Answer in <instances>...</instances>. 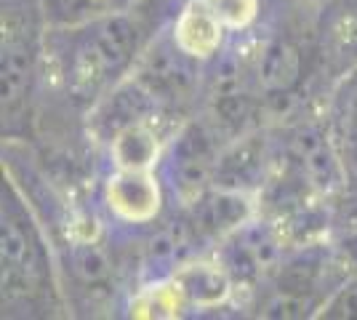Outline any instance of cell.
<instances>
[{
	"label": "cell",
	"instance_id": "cell-1",
	"mask_svg": "<svg viewBox=\"0 0 357 320\" xmlns=\"http://www.w3.org/2000/svg\"><path fill=\"white\" fill-rule=\"evenodd\" d=\"M3 318L45 320L73 315L61 283L56 248L19 184L3 174L0 190Z\"/></svg>",
	"mask_w": 357,
	"mask_h": 320
},
{
	"label": "cell",
	"instance_id": "cell-2",
	"mask_svg": "<svg viewBox=\"0 0 357 320\" xmlns=\"http://www.w3.org/2000/svg\"><path fill=\"white\" fill-rule=\"evenodd\" d=\"M48 24L51 22L45 16L43 0H3V142H38V107L43 93Z\"/></svg>",
	"mask_w": 357,
	"mask_h": 320
},
{
	"label": "cell",
	"instance_id": "cell-3",
	"mask_svg": "<svg viewBox=\"0 0 357 320\" xmlns=\"http://www.w3.org/2000/svg\"><path fill=\"white\" fill-rule=\"evenodd\" d=\"M131 75L147 89L176 123L200 112L206 99V61L184 51L171 24L158 32L142 51Z\"/></svg>",
	"mask_w": 357,
	"mask_h": 320
},
{
	"label": "cell",
	"instance_id": "cell-4",
	"mask_svg": "<svg viewBox=\"0 0 357 320\" xmlns=\"http://www.w3.org/2000/svg\"><path fill=\"white\" fill-rule=\"evenodd\" d=\"M229 142L208 121V115L197 112L168 139L158 174L163 179L171 206H190L208 187H213L216 163Z\"/></svg>",
	"mask_w": 357,
	"mask_h": 320
},
{
	"label": "cell",
	"instance_id": "cell-5",
	"mask_svg": "<svg viewBox=\"0 0 357 320\" xmlns=\"http://www.w3.org/2000/svg\"><path fill=\"white\" fill-rule=\"evenodd\" d=\"M278 160H280V137H278V125L269 123L224 147L213 174V187L259 198L272 179Z\"/></svg>",
	"mask_w": 357,
	"mask_h": 320
},
{
	"label": "cell",
	"instance_id": "cell-6",
	"mask_svg": "<svg viewBox=\"0 0 357 320\" xmlns=\"http://www.w3.org/2000/svg\"><path fill=\"white\" fill-rule=\"evenodd\" d=\"M320 86L331 89L357 70V0H326L314 14Z\"/></svg>",
	"mask_w": 357,
	"mask_h": 320
},
{
	"label": "cell",
	"instance_id": "cell-7",
	"mask_svg": "<svg viewBox=\"0 0 357 320\" xmlns=\"http://www.w3.org/2000/svg\"><path fill=\"white\" fill-rule=\"evenodd\" d=\"M326 112L331 137L347 174V187L357 190V86L349 77L339 80L331 89L326 99Z\"/></svg>",
	"mask_w": 357,
	"mask_h": 320
},
{
	"label": "cell",
	"instance_id": "cell-8",
	"mask_svg": "<svg viewBox=\"0 0 357 320\" xmlns=\"http://www.w3.org/2000/svg\"><path fill=\"white\" fill-rule=\"evenodd\" d=\"M171 30H174V35H176V40L181 43L184 51H190L195 59L206 61V64L229 40V32L224 30L219 16L211 11V6L206 0H187L181 6V11L174 16Z\"/></svg>",
	"mask_w": 357,
	"mask_h": 320
},
{
	"label": "cell",
	"instance_id": "cell-9",
	"mask_svg": "<svg viewBox=\"0 0 357 320\" xmlns=\"http://www.w3.org/2000/svg\"><path fill=\"white\" fill-rule=\"evenodd\" d=\"M136 0H43L45 16L51 24H75L93 16L112 14L134 6Z\"/></svg>",
	"mask_w": 357,
	"mask_h": 320
},
{
	"label": "cell",
	"instance_id": "cell-10",
	"mask_svg": "<svg viewBox=\"0 0 357 320\" xmlns=\"http://www.w3.org/2000/svg\"><path fill=\"white\" fill-rule=\"evenodd\" d=\"M320 318H357V275L331 296Z\"/></svg>",
	"mask_w": 357,
	"mask_h": 320
},
{
	"label": "cell",
	"instance_id": "cell-11",
	"mask_svg": "<svg viewBox=\"0 0 357 320\" xmlns=\"http://www.w3.org/2000/svg\"><path fill=\"white\" fill-rule=\"evenodd\" d=\"M288 3H296V6H307V8H320L326 0H288Z\"/></svg>",
	"mask_w": 357,
	"mask_h": 320
},
{
	"label": "cell",
	"instance_id": "cell-12",
	"mask_svg": "<svg viewBox=\"0 0 357 320\" xmlns=\"http://www.w3.org/2000/svg\"><path fill=\"white\" fill-rule=\"evenodd\" d=\"M347 77H349V80H352V83H355V86H357V70H355V73H349V75H347Z\"/></svg>",
	"mask_w": 357,
	"mask_h": 320
}]
</instances>
